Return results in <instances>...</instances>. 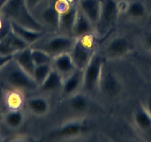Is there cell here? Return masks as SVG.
Wrapping results in <instances>:
<instances>
[{
    "instance_id": "1",
    "label": "cell",
    "mask_w": 151,
    "mask_h": 142,
    "mask_svg": "<svg viewBox=\"0 0 151 142\" xmlns=\"http://www.w3.org/2000/svg\"><path fill=\"white\" fill-rule=\"evenodd\" d=\"M0 84L22 92H34L40 87L33 76L22 69L13 57L0 68Z\"/></svg>"
},
{
    "instance_id": "2",
    "label": "cell",
    "mask_w": 151,
    "mask_h": 142,
    "mask_svg": "<svg viewBox=\"0 0 151 142\" xmlns=\"http://www.w3.org/2000/svg\"><path fill=\"white\" fill-rule=\"evenodd\" d=\"M1 16L32 30H46V27L28 9L25 0H6Z\"/></svg>"
},
{
    "instance_id": "3",
    "label": "cell",
    "mask_w": 151,
    "mask_h": 142,
    "mask_svg": "<svg viewBox=\"0 0 151 142\" xmlns=\"http://www.w3.org/2000/svg\"><path fill=\"white\" fill-rule=\"evenodd\" d=\"M45 37L46 35L30 47L41 49L53 58L62 53H70L76 41L73 36L64 33Z\"/></svg>"
},
{
    "instance_id": "4",
    "label": "cell",
    "mask_w": 151,
    "mask_h": 142,
    "mask_svg": "<svg viewBox=\"0 0 151 142\" xmlns=\"http://www.w3.org/2000/svg\"><path fill=\"white\" fill-rule=\"evenodd\" d=\"M116 0H101L99 17L94 28L97 37H104L111 30L118 17Z\"/></svg>"
},
{
    "instance_id": "5",
    "label": "cell",
    "mask_w": 151,
    "mask_h": 142,
    "mask_svg": "<svg viewBox=\"0 0 151 142\" xmlns=\"http://www.w3.org/2000/svg\"><path fill=\"white\" fill-rule=\"evenodd\" d=\"M103 57L95 53L88 66L84 70L82 91L88 95L99 92V84L104 66Z\"/></svg>"
},
{
    "instance_id": "6",
    "label": "cell",
    "mask_w": 151,
    "mask_h": 142,
    "mask_svg": "<svg viewBox=\"0 0 151 142\" xmlns=\"http://www.w3.org/2000/svg\"><path fill=\"white\" fill-rule=\"evenodd\" d=\"M90 127L88 124L81 120H73L61 124L59 127L53 129L48 135L51 139H70L79 137L88 133Z\"/></svg>"
},
{
    "instance_id": "7",
    "label": "cell",
    "mask_w": 151,
    "mask_h": 142,
    "mask_svg": "<svg viewBox=\"0 0 151 142\" xmlns=\"http://www.w3.org/2000/svg\"><path fill=\"white\" fill-rule=\"evenodd\" d=\"M122 82L118 75L103 66L99 84V93L107 98H115L122 90Z\"/></svg>"
},
{
    "instance_id": "8",
    "label": "cell",
    "mask_w": 151,
    "mask_h": 142,
    "mask_svg": "<svg viewBox=\"0 0 151 142\" xmlns=\"http://www.w3.org/2000/svg\"><path fill=\"white\" fill-rule=\"evenodd\" d=\"M131 50L128 39L119 36L110 40L104 48V56L110 59H119L127 56Z\"/></svg>"
},
{
    "instance_id": "9",
    "label": "cell",
    "mask_w": 151,
    "mask_h": 142,
    "mask_svg": "<svg viewBox=\"0 0 151 142\" xmlns=\"http://www.w3.org/2000/svg\"><path fill=\"white\" fill-rule=\"evenodd\" d=\"M95 53V50L89 48L79 39H76L70 54L76 68L84 70L91 62Z\"/></svg>"
},
{
    "instance_id": "10",
    "label": "cell",
    "mask_w": 151,
    "mask_h": 142,
    "mask_svg": "<svg viewBox=\"0 0 151 142\" xmlns=\"http://www.w3.org/2000/svg\"><path fill=\"white\" fill-rule=\"evenodd\" d=\"M83 73V70L76 68L70 76L64 79V83L61 89L62 96L68 98L73 94L82 91Z\"/></svg>"
},
{
    "instance_id": "11",
    "label": "cell",
    "mask_w": 151,
    "mask_h": 142,
    "mask_svg": "<svg viewBox=\"0 0 151 142\" xmlns=\"http://www.w3.org/2000/svg\"><path fill=\"white\" fill-rule=\"evenodd\" d=\"M10 24H11V28L12 31L14 32L17 36H19L22 39L24 40L30 46L41 39L47 34L46 30H32V29L24 27L21 24H17L14 22H10Z\"/></svg>"
},
{
    "instance_id": "12",
    "label": "cell",
    "mask_w": 151,
    "mask_h": 142,
    "mask_svg": "<svg viewBox=\"0 0 151 142\" xmlns=\"http://www.w3.org/2000/svg\"><path fill=\"white\" fill-rule=\"evenodd\" d=\"M52 66L53 69L63 76L64 79L70 76L76 69L70 53H64L53 57Z\"/></svg>"
},
{
    "instance_id": "13",
    "label": "cell",
    "mask_w": 151,
    "mask_h": 142,
    "mask_svg": "<svg viewBox=\"0 0 151 142\" xmlns=\"http://www.w3.org/2000/svg\"><path fill=\"white\" fill-rule=\"evenodd\" d=\"M78 7L95 28L101 11V0H79Z\"/></svg>"
},
{
    "instance_id": "14",
    "label": "cell",
    "mask_w": 151,
    "mask_h": 142,
    "mask_svg": "<svg viewBox=\"0 0 151 142\" xmlns=\"http://www.w3.org/2000/svg\"><path fill=\"white\" fill-rule=\"evenodd\" d=\"M77 11L78 5L72 4L66 11L60 13L58 30H60L61 33L72 35L73 27Z\"/></svg>"
},
{
    "instance_id": "15",
    "label": "cell",
    "mask_w": 151,
    "mask_h": 142,
    "mask_svg": "<svg viewBox=\"0 0 151 142\" xmlns=\"http://www.w3.org/2000/svg\"><path fill=\"white\" fill-rule=\"evenodd\" d=\"M92 33H94V26L78 7L77 14L73 27L72 36L77 39Z\"/></svg>"
},
{
    "instance_id": "16",
    "label": "cell",
    "mask_w": 151,
    "mask_h": 142,
    "mask_svg": "<svg viewBox=\"0 0 151 142\" xmlns=\"http://www.w3.org/2000/svg\"><path fill=\"white\" fill-rule=\"evenodd\" d=\"M27 109L31 113L37 116H43L50 110V103L43 96H31L26 100Z\"/></svg>"
},
{
    "instance_id": "17",
    "label": "cell",
    "mask_w": 151,
    "mask_h": 142,
    "mask_svg": "<svg viewBox=\"0 0 151 142\" xmlns=\"http://www.w3.org/2000/svg\"><path fill=\"white\" fill-rule=\"evenodd\" d=\"M59 12L56 9V6L49 5L42 11L40 18L37 19L46 27H49L53 30H58L59 21Z\"/></svg>"
},
{
    "instance_id": "18",
    "label": "cell",
    "mask_w": 151,
    "mask_h": 142,
    "mask_svg": "<svg viewBox=\"0 0 151 142\" xmlns=\"http://www.w3.org/2000/svg\"><path fill=\"white\" fill-rule=\"evenodd\" d=\"M25 102L22 91L10 88V90L5 92L3 103L7 110L22 109Z\"/></svg>"
},
{
    "instance_id": "19",
    "label": "cell",
    "mask_w": 151,
    "mask_h": 142,
    "mask_svg": "<svg viewBox=\"0 0 151 142\" xmlns=\"http://www.w3.org/2000/svg\"><path fill=\"white\" fill-rule=\"evenodd\" d=\"M133 121L139 131L151 137V116L145 107H141L135 112Z\"/></svg>"
},
{
    "instance_id": "20",
    "label": "cell",
    "mask_w": 151,
    "mask_h": 142,
    "mask_svg": "<svg viewBox=\"0 0 151 142\" xmlns=\"http://www.w3.org/2000/svg\"><path fill=\"white\" fill-rule=\"evenodd\" d=\"M12 57L22 69L32 76L36 65L32 58L30 46L22 50H18L13 55Z\"/></svg>"
},
{
    "instance_id": "21",
    "label": "cell",
    "mask_w": 151,
    "mask_h": 142,
    "mask_svg": "<svg viewBox=\"0 0 151 142\" xmlns=\"http://www.w3.org/2000/svg\"><path fill=\"white\" fill-rule=\"evenodd\" d=\"M63 83V76L53 68L44 82L40 86L39 90L44 93L55 92L59 90H61Z\"/></svg>"
},
{
    "instance_id": "22",
    "label": "cell",
    "mask_w": 151,
    "mask_h": 142,
    "mask_svg": "<svg viewBox=\"0 0 151 142\" xmlns=\"http://www.w3.org/2000/svg\"><path fill=\"white\" fill-rule=\"evenodd\" d=\"M4 124L10 130H17L21 127L25 120V115L22 109L8 110L2 116Z\"/></svg>"
},
{
    "instance_id": "23",
    "label": "cell",
    "mask_w": 151,
    "mask_h": 142,
    "mask_svg": "<svg viewBox=\"0 0 151 142\" xmlns=\"http://www.w3.org/2000/svg\"><path fill=\"white\" fill-rule=\"evenodd\" d=\"M68 105L75 113H83L90 106V99L88 94L82 91L76 93L68 98Z\"/></svg>"
},
{
    "instance_id": "24",
    "label": "cell",
    "mask_w": 151,
    "mask_h": 142,
    "mask_svg": "<svg viewBox=\"0 0 151 142\" xmlns=\"http://www.w3.org/2000/svg\"><path fill=\"white\" fill-rule=\"evenodd\" d=\"M53 69L52 64H45V65H36L33 70V76L35 82L37 83L39 87L44 82L46 78Z\"/></svg>"
},
{
    "instance_id": "25",
    "label": "cell",
    "mask_w": 151,
    "mask_h": 142,
    "mask_svg": "<svg viewBox=\"0 0 151 142\" xmlns=\"http://www.w3.org/2000/svg\"><path fill=\"white\" fill-rule=\"evenodd\" d=\"M126 14L130 18L140 19L146 14V6L140 1H132L128 2V7Z\"/></svg>"
},
{
    "instance_id": "26",
    "label": "cell",
    "mask_w": 151,
    "mask_h": 142,
    "mask_svg": "<svg viewBox=\"0 0 151 142\" xmlns=\"http://www.w3.org/2000/svg\"><path fill=\"white\" fill-rule=\"evenodd\" d=\"M2 39L4 40L5 42L8 43L11 47H14L17 51L20 50H22L24 48H26V47L30 46L24 40L22 39L19 36H17L14 32H13L12 30H10L9 33L5 37H3Z\"/></svg>"
},
{
    "instance_id": "27",
    "label": "cell",
    "mask_w": 151,
    "mask_h": 142,
    "mask_svg": "<svg viewBox=\"0 0 151 142\" xmlns=\"http://www.w3.org/2000/svg\"><path fill=\"white\" fill-rule=\"evenodd\" d=\"M31 54L33 62L36 65L52 64L53 57L41 49L31 47Z\"/></svg>"
},
{
    "instance_id": "28",
    "label": "cell",
    "mask_w": 151,
    "mask_h": 142,
    "mask_svg": "<svg viewBox=\"0 0 151 142\" xmlns=\"http://www.w3.org/2000/svg\"><path fill=\"white\" fill-rule=\"evenodd\" d=\"M25 1L28 9L33 13L43 0H25Z\"/></svg>"
},
{
    "instance_id": "29",
    "label": "cell",
    "mask_w": 151,
    "mask_h": 142,
    "mask_svg": "<svg viewBox=\"0 0 151 142\" xmlns=\"http://www.w3.org/2000/svg\"><path fill=\"white\" fill-rule=\"evenodd\" d=\"M144 44L146 48L151 52V30L148 32L144 39Z\"/></svg>"
},
{
    "instance_id": "30",
    "label": "cell",
    "mask_w": 151,
    "mask_h": 142,
    "mask_svg": "<svg viewBox=\"0 0 151 142\" xmlns=\"http://www.w3.org/2000/svg\"><path fill=\"white\" fill-rule=\"evenodd\" d=\"M12 59V56H0V68L2 67L7 62Z\"/></svg>"
},
{
    "instance_id": "31",
    "label": "cell",
    "mask_w": 151,
    "mask_h": 142,
    "mask_svg": "<svg viewBox=\"0 0 151 142\" xmlns=\"http://www.w3.org/2000/svg\"><path fill=\"white\" fill-rule=\"evenodd\" d=\"M145 108H146V110H147V112L149 113V114L151 116V97L147 100V104Z\"/></svg>"
},
{
    "instance_id": "32",
    "label": "cell",
    "mask_w": 151,
    "mask_h": 142,
    "mask_svg": "<svg viewBox=\"0 0 151 142\" xmlns=\"http://www.w3.org/2000/svg\"><path fill=\"white\" fill-rule=\"evenodd\" d=\"M4 94H5V91L2 90V87L0 86V104L2 103L4 104L3 101H4Z\"/></svg>"
},
{
    "instance_id": "33",
    "label": "cell",
    "mask_w": 151,
    "mask_h": 142,
    "mask_svg": "<svg viewBox=\"0 0 151 142\" xmlns=\"http://www.w3.org/2000/svg\"><path fill=\"white\" fill-rule=\"evenodd\" d=\"M5 2H6V0H0V17H1V13H2V7H3Z\"/></svg>"
},
{
    "instance_id": "34",
    "label": "cell",
    "mask_w": 151,
    "mask_h": 142,
    "mask_svg": "<svg viewBox=\"0 0 151 142\" xmlns=\"http://www.w3.org/2000/svg\"><path fill=\"white\" fill-rule=\"evenodd\" d=\"M5 141V138H4L2 135L0 134V141Z\"/></svg>"
},
{
    "instance_id": "35",
    "label": "cell",
    "mask_w": 151,
    "mask_h": 142,
    "mask_svg": "<svg viewBox=\"0 0 151 142\" xmlns=\"http://www.w3.org/2000/svg\"><path fill=\"white\" fill-rule=\"evenodd\" d=\"M2 112H1V110H0V118H2Z\"/></svg>"
},
{
    "instance_id": "36",
    "label": "cell",
    "mask_w": 151,
    "mask_h": 142,
    "mask_svg": "<svg viewBox=\"0 0 151 142\" xmlns=\"http://www.w3.org/2000/svg\"><path fill=\"white\" fill-rule=\"evenodd\" d=\"M116 1H117V0H116Z\"/></svg>"
}]
</instances>
